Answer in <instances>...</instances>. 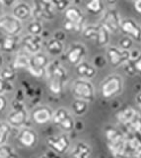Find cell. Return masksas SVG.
<instances>
[{
    "instance_id": "obj_20",
    "label": "cell",
    "mask_w": 141,
    "mask_h": 158,
    "mask_svg": "<svg viewBox=\"0 0 141 158\" xmlns=\"http://www.w3.org/2000/svg\"><path fill=\"white\" fill-rule=\"evenodd\" d=\"M20 41V36H4L0 39V49L7 53L18 52L21 48Z\"/></svg>"
},
{
    "instance_id": "obj_11",
    "label": "cell",
    "mask_w": 141,
    "mask_h": 158,
    "mask_svg": "<svg viewBox=\"0 0 141 158\" xmlns=\"http://www.w3.org/2000/svg\"><path fill=\"white\" fill-rule=\"evenodd\" d=\"M119 32L123 33L125 37L130 38L132 41L136 43H141V27L133 19H121Z\"/></svg>"
},
{
    "instance_id": "obj_36",
    "label": "cell",
    "mask_w": 141,
    "mask_h": 158,
    "mask_svg": "<svg viewBox=\"0 0 141 158\" xmlns=\"http://www.w3.org/2000/svg\"><path fill=\"white\" fill-rule=\"evenodd\" d=\"M13 84L11 82H7L0 77V95H4L5 93L13 91Z\"/></svg>"
},
{
    "instance_id": "obj_4",
    "label": "cell",
    "mask_w": 141,
    "mask_h": 158,
    "mask_svg": "<svg viewBox=\"0 0 141 158\" xmlns=\"http://www.w3.org/2000/svg\"><path fill=\"white\" fill-rule=\"evenodd\" d=\"M33 18L38 21L46 20L51 21L54 19L56 15V10L52 2L46 1V0H33Z\"/></svg>"
},
{
    "instance_id": "obj_9",
    "label": "cell",
    "mask_w": 141,
    "mask_h": 158,
    "mask_svg": "<svg viewBox=\"0 0 141 158\" xmlns=\"http://www.w3.org/2000/svg\"><path fill=\"white\" fill-rule=\"evenodd\" d=\"M53 123L58 127H60L62 131L69 132L73 131L74 128V118L70 114V112L66 110L65 108H59L55 112H53L52 120Z\"/></svg>"
},
{
    "instance_id": "obj_39",
    "label": "cell",
    "mask_w": 141,
    "mask_h": 158,
    "mask_svg": "<svg viewBox=\"0 0 141 158\" xmlns=\"http://www.w3.org/2000/svg\"><path fill=\"white\" fill-rule=\"evenodd\" d=\"M7 105H8V101L5 95H0V112L5 111Z\"/></svg>"
},
{
    "instance_id": "obj_42",
    "label": "cell",
    "mask_w": 141,
    "mask_h": 158,
    "mask_svg": "<svg viewBox=\"0 0 141 158\" xmlns=\"http://www.w3.org/2000/svg\"><path fill=\"white\" fill-rule=\"evenodd\" d=\"M2 3V5H4V6L6 7H12L14 4H15L18 0H0Z\"/></svg>"
},
{
    "instance_id": "obj_13",
    "label": "cell",
    "mask_w": 141,
    "mask_h": 158,
    "mask_svg": "<svg viewBox=\"0 0 141 158\" xmlns=\"http://www.w3.org/2000/svg\"><path fill=\"white\" fill-rule=\"evenodd\" d=\"M87 48L83 44L81 43H73L68 48L65 52V58L71 65L76 66L81 61H83L86 56Z\"/></svg>"
},
{
    "instance_id": "obj_37",
    "label": "cell",
    "mask_w": 141,
    "mask_h": 158,
    "mask_svg": "<svg viewBox=\"0 0 141 158\" xmlns=\"http://www.w3.org/2000/svg\"><path fill=\"white\" fill-rule=\"evenodd\" d=\"M133 41L128 37H124L121 40H119V48L126 51H130V48H132Z\"/></svg>"
},
{
    "instance_id": "obj_17",
    "label": "cell",
    "mask_w": 141,
    "mask_h": 158,
    "mask_svg": "<svg viewBox=\"0 0 141 158\" xmlns=\"http://www.w3.org/2000/svg\"><path fill=\"white\" fill-rule=\"evenodd\" d=\"M32 118L38 125H46L52 120L53 111L48 106H38L32 111Z\"/></svg>"
},
{
    "instance_id": "obj_10",
    "label": "cell",
    "mask_w": 141,
    "mask_h": 158,
    "mask_svg": "<svg viewBox=\"0 0 141 158\" xmlns=\"http://www.w3.org/2000/svg\"><path fill=\"white\" fill-rule=\"evenodd\" d=\"M120 22H121V18L119 12L115 8H110L104 11L103 18L101 20V24L111 34H115V35L119 33Z\"/></svg>"
},
{
    "instance_id": "obj_31",
    "label": "cell",
    "mask_w": 141,
    "mask_h": 158,
    "mask_svg": "<svg viewBox=\"0 0 141 158\" xmlns=\"http://www.w3.org/2000/svg\"><path fill=\"white\" fill-rule=\"evenodd\" d=\"M82 36L86 40L95 42L97 37V25H89L86 26L82 30Z\"/></svg>"
},
{
    "instance_id": "obj_26",
    "label": "cell",
    "mask_w": 141,
    "mask_h": 158,
    "mask_svg": "<svg viewBox=\"0 0 141 158\" xmlns=\"http://www.w3.org/2000/svg\"><path fill=\"white\" fill-rule=\"evenodd\" d=\"M86 10L92 15H99L105 11L103 0H88L85 5Z\"/></svg>"
},
{
    "instance_id": "obj_14",
    "label": "cell",
    "mask_w": 141,
    "mask_h": 158,
    "mask_svg": "<svg viewBox=\"0 0 141 158\" xmlns=\"http://www.w3.org/2000/svg\"><path fill=\"white\" fill-rule=\"evenodd\" d=\"M47 145L51 151L58 155H62L68 151L70 147V139L66 135H60L58 136H50L46 139Z\"/></svg>"
},
{
    "instance_id": "obj_15",
    "label": "cell",
    "mask_w": 141,
    "mask_h": 158,
    "mask_svg": "<svg viewBox=\"0 0 141 158\" xmlns=\"http://www.w3.org/2000/svg\"><path fill=\"white\" fill-rule=\"evenodd\" d=\"M64 15L65 20H68L74 24L75 32H82V30L85 27V16L78 7L75 5H70L64 11Z\"/></svg>"
},
{
    "instance_id": "obj_32",
    "label": "cell",
    "mask_w": 141,
    "mask_h": 158,
    "mask_svg": "<svg viewBox=\"0 0 141 158\" xmlns=\"http://www.w3.org/2000/svg\"><path fill=\"white\" fill-rule=\"evenodd\" d=\"M0 158H17L16 150L6 143L0 145Z\"/></svg>"
},
{
    "instance_id": "obj_41",
    "label": "cell",
    "mask_w": 141,
    "mask_h": 158,
    "mask_svg": "<svg viewBox=\"0 0 141 158\" xmlns=\"http://www.w3.org/2000/svg\"><path fill=\"white\" fill-rule=\"evenodd\" d=\"M133 7L136 12L141 14V0H133Z\"/></svg>"
},
{
    "instance_id": "obj_19",
    "label": "cell",
    "mask_w": 141,
    "mask_h": 158,
    "mask_svg": "<svg viewBox=\"0 0 141 158\" xmlns=\"http://www.w3.org/2000/svg\"><path fill=\"white\" fill-rule=\"evenodd\" d=\"M107 138H108L110 148H113V152H121V149H124V138L121 135V133L119 132V131L111 127L106 132Z\"/></svg>"
},
{
    "instance_id": "obj_45",
    "label": "cell",
    "mask_w": 141,
    "mask_h": 158,
    "mask_svg": "<svg viewBox=\"0 0 141 158\" xmlns=\"http://www.w3.org/2000/svg\"><path fill=\"white\" fill-rule=\"evenodd\" d=\"M2 64H3V57H2V54L0 53V68L2 67Z\"/></svg>"
},
{
    "instance_id": "obj_22",
    "label": "cell",
    "mask_w": 141,
    "mask_h": 158,
    "mask_svg": "<svg viewBox=\"0 0 141 158\" xmlns=\"http://www.w3.org/2000/svg\"><path fill=\"white\" fill-rule=\"evenodd\" d=\"M46 54L50 56H59L64 52V44L61 41L52 38L48 40L46 44Z\"/></svg>"
},
{
    "instance_id": "obj_30",
    "label": "cell",
    "mask_w": 141,
    "mask_h": 158,
    "mask_svg": "<svg viewBox=\"0 0 141 158\" xmlns=\"http://www.w3.org/2000/svg\"><path fill=\"white\" fill-rule=\"evenodd\" d=\"M12 127L7 122L0 123V145L5 144L8 141V138L11 135Z\"/></svg>"
},
{
    "instance_id": "obj_46",
    "label": "cell",
    "mask_w": 141,
    "mask_h": 158,
    "mask_svg": "<svg viewBox=\"0 0 141 158\" xmlns=\"http://www.w3.org/2000/svg\"><path fill=\"white\" fill-rule=\"evenodd\" d=\"M70 3H78L80 0H69Z\"/></svg>"
},
{
    "instance_id": "obj_38",
    "label": "cell",
    "mask_w": 141,
    "mask_h": 158,
    "mask_svg": "<svg viewBox=\"0 0 141 158\" xmlns=\"http://www.w3.org/2000/svg\"><path fill=\"white\" fill-rule=\"evenodd\" d=\"M63 29H64L65 32H75V26L73 23H71L70 21H68V20H64L63 21Z\"/></svg>"
},
{
    "instance_id": "obj_23",
    "label": "cell",
    "mask_w": 141,
    "mask_h": 158,
    "mask_svg": "<svg viewBox=\"0 0 141 158\" xmlns=\"http://www.w3.org/2000/svg\"><path fill=\"white\" fill-rule=\"evenodd\" d=\"M110 40L111 33L102 24L97 25V37L95 41L96 44H98L101 48L107 47L110 43Z\"/></svg>"
},
{
    "instance_id": "obj_5",
    "label": "cell",
    "mask_w": 141,
    "mask_h": 158,
    "mask_svg": "<svg viewBox=\"0 0 141 158\" xmlns=\"http://www.w3.org/2000/svg\"><path fill=\"white\" fill-rule=\"evenodd\" d=\"M50 60L46 53L40 52L30 56L29 58V65L27 70L31 73V75L35 77H42L46 75V70Z\"/></svg>"
},
{
    "instance_id": "obj_43",
    "label": "cell",
    "mask_w": 141,
    "mask_h": 158,
    "mask_svg": "<svg viewBox=\"0 0 141 158\" xmlns=\"http://www.w3.org/2000/svg\"><path fill=\"white\" fill-rule=\"evenodd\" d=\"M105 1L108 3L109 5H111V6H115V5L116 4V2H118L119 0H105Z\"/></svg>"
},
{
    "instance_id": "obj_16",
    "label": "cell",
    "mask_w": 141,
    "mask_h": 158,
    "mask_svg": "<svg viewBox=\"0 0 141 158\" xmlns=\"http://www.w3.org/2000/svg\"><path fill=\"white\" fill-rule=\"evenodd\" d=\"M38 135L35 130H33L31 127H21L20 131H19L17 135L18 142L24 147L31 148L33 146H35L38 142Z\"/></svg>"
},
{
    "instance_id": "obj_18",
    "label": "cell",
    "mask_w": 141,
    "mask_h": 158,
    "mask_svg": "<svg viewBox=\"0 0 141 158\" xmlns=\"http://www.w3.org/2000/svg\"><path fill=\"white\" fill-rule=\"evenodd\" d=\"M21 22L27 21L33 17L32 6L25 1H17L12 6V14Z\"/></svg>"
},
{
    "instance_id": "obj_2",
    "label": "cell",
    "mask_w": 141,
    "mask_h": 158,
    "mask_svg": "<svg viewBox=\"0 0 141 158\" xmlns=\"http://www.w3.org/2000/svg\"><path fill=\"white\" fill-rule=\"evenodd\" d=\"M123 77L118 74H111V75L105 78L101 84V95L105 99H111L123 91Z\"/></svg>"
},
{
    "instance_id": "obj_40",
    "label": "cell",
    "mask_w": 141,
    "mask_h": 158,
    "mask_svg": "<svg viewBox=\"0 0 141 158\" xmlns=\"http://www.w3.org/2000/svg\"><path fill=\"white\" fill-rule=\"evenodd\" d=\"M53 38L58 40V41L63 42L65 40V38H66L65 32H63V31H55L54 34H53Z\"/></svg>"
},
{
    "instance_id": "obj_25",
    "label": "cell",
    "mask_w": 141,
    "mask_h": 158,
    "mask_svg": "<svg viewBox=\"0 0 141 158\" xmlns=\"http://www.w3.org/2000/svg\"><path fill=\"white\" fill-rule=\"evenodd\" d=\"M91 153L90 146L85 142H79L75 145L74 149L72 150L70 157L71 158H89Z\"/></svg>"
},
{
    "instance_id": "obj_33",
    "label": "cell",
    "mask_w": 141,
    "mask_h": 158,
    "mask_svg": "<svg viewBox=\"0 0 141 158\" xmlns=\"http://www.w3.org/2000/svg\"><path fill=\"white\" fill-rule=\"evenodd\" d=\"M134 116H135V112H134V110H133V109H131L130 107H128V108H126L125 110L121 111V112L119 113V120L120 122H123V123H128V122H130L131 120H132Z\"/></svg>"
},
{
    "instance_id": "obj_1",
    "label": "cell",
    "mask_w": 141,
    "mask_h": 158,
    "mask_svg": "<svg viewBox=\"0 0 141 158\" xmlns=\"http://www.w3.org/2000/svg\"><path fill=\"white\" fill-rule=\"evenodd\" d=\"M46 76L50 91L54 95L61 94L67 81V71L59 60L50 62L46 70Z\"/></svg>"
},
{
    "instance_id": "obj_3",
    "label": "cell",
    "mask_w": 141,
    "mask_h": 158,
    "mask_svg": "<svg viewBox=\"0 0 141 158\" xmlns=\"http://www.w3.org/2000/svg\"><path fill=\"white\" fill-rule=\"evenodd\" d=\"M13 110L8 114L7 123L13 127H24L29 120L28 112L23 101L14 100L12 103Z\"/></svg>"
},
{
    "instance_id": "obj_35",
    "label": "cell",
    "mask_w": 141,
    "mask_h": 158,
    "mask_svg": "<svg viewBox=\"0 0 141 158\" xmlns=\"http://www.w3.org/2000/svg\"><path fill=\"white\" fill-rule=\"evenodd\" d=\"M52 4L54 5L56 12H64L70 6V1L69 0H54L52 1Z\"/></svg>"
},
{
    "instance_id": "obj_48",
    "label": "cell",
    "mask_w": 141,
    "mask_h": 158,
    "mask_svg": "<svg viewBox=\"0 0 141 158\" xmlns=\"http://www.w3.org/2000/svg\"><path fill=\"white\" fill-rule=\"evenodd\" d=\"M40 158H47V156H46V155H42V156H41Z\"/></svg>"
},
{
    "instance_id": "obj_12",
    "label": "cell",
    "mask_w": 141,
    "mask_h": 158,
    "mask_svg": "<svg viewBox=\"0 0 141 158\" xmlns=\"http://www.w3.org/2000/svg\"><path fill=\"white\" fill-rule=\"evenodd\" d=\"M21 48L24 52L31 54L42 52V36H36V35L27 34L21 37Z\"/></svg>"
},
{
    "instance_id": "obj_24",
    "label": "cell",
    "mask_w": 141,
    "mask_h": 158,
    "mask_svg": "<svg viewBox=\"0 0 141 158\" xmlns=\"http://www.w3.org/2000/svg\"><path fill=\"white\" fill-rule=\"evenodd\" d=\"M29 58H30V54L29 53H27L24 51H18L13 58L11 66L14 69H20V68L27 69L29 65Z\"/></svg>"
},
{
    "instance_id": "obj_27",
    "label": "cell",
    "mask_w": 141,
    "mask_h": 158,
    "mask_svg": "<svg viewBox=\"0 0 141 158\" xmlns=\"http://www.w3.org/2000/svg\"><path fill=\"white\" fill-rule=\"evenodd\" d=\"M88 103L87 101L81 100V99H76L72 102L71 108L75 116H83L88 110Z\"/></svg>"
},
{
    "instance_id": "obj_8",
    "label": "cell",
    "mask_w": 141,
    "mask_h": 158,
    "mask_svg": "<svg viewBox=\"0 0 141 158\" xmlns=\"http://www.w3.org/2000/svg\"><path fill=\"white\" fill-rule=\"evenodd\" d=\"M132 57L130 51L123 49L119 47H109L106 52V58L111 67H119L123 65Z\"/></svg>"
},
{
    "instance_id": "obj_47",
    "label": "cell",
    "mask_w": 141,
    "mask_h": 158,
    "mask_svg": "<svg viewBox=\"0 0 141 158\" xmlns=\"http://www.w3.org/2000/svg\"><path fill=\"white\" fill-rule=\"evenodd\" d=\"M2 6H3V5H2L1 1H0V11H1V9H2Z\"/></svg>"
},
{
    "instance_id": "obj_7",
    "label": "cell",
    "mask_w": 141,
    "mask_h": 158,
    "mask_svg": "<svg viewBox=\"0 0 141 158\" xmlns=\"http://www.w3.org/2000/svg\"><path fill=\"white\" fill-rule=\"evenodd\" d=\"M23 31V22L13 15L4 14L0 16V32L5 36H20Z\"/></svg>"
},
{
    "instance_id": "obj_34",
    "label": "cell",
    "mask_w": 141,
    "mask_h": 158,
    "mask_svg": "<svg viewBox=\"0 0 141 158\" xmlns=\"http://www.w3.org/2000/svg\"><path fill=\"white\" fill-rule=\"evenodd\" d=\"M129 63L132 67L134 74H140L141 75V53H139L135 57H131L129 59Z\"/></svg>"
},
{
    "instance_id": "obj_6",
    "label": "cell",
    "mask_w": 141,
    "mask_h": 158,
    "mask_svg": "<svg viewBox=\"0 0 141 158\" xmlns=\"http://www.w3.org/2000/svg\"><path fill=\"white\" fill-rule=\"evenodd\" d=\"M72 93L76 99H81L87 102H92L95 98V88L90 80L76 79L72 83Z\"/></svg>"
},
{
    "instance_id": "obj_44",
    "label": "cell",
    "mask_w": 141,
    "mask_h": 158,
    "mask_svg": "<svg viewBox=\"0 0 141 158\" xmlns=\"http://www.w3.org/2000/svg\"><path fill=\"white\" fill-rule=\"evenodd\" d=\"M136 99H137V103L139 104V106L141 107V94H139V95L137 96V98H136Z\"/></svg>"
},
{
    "instance_id": "obj_49",
    "label": "cell",
    "mask_w": 141,
    "mask_h": 158,
    "mask_svg": "<svg viewBox=\"0 0 141 158\" xmlns=\"http://www.w3.org/2000/svg\"><path fill=\"white\" fill-rule=\"evenodd\" d=\"M46 1H50V2H52V1H54V0H46Z\"/></svg>"
},
{
    "instance_id": "obj_28",
    "label": "cell",
    "mask_w": 141,
    "mask_h": 158,
    "mask_svg": "<svg viewBox=\"0 0 141 158\" xmlns=\"http://www.w3.org/2000/svg\"><path fill=\"white\" fill-rule=\"evenodd\" d=\"M0 77L7 82H13L16 79V69L11 65H7L0 68Z\"/></svg>"
},
{
    "instance_id": "obj_21",
    "label": "cell",
    "mask_w": 141,
    "mask_h": 158,
    "mask_svg": "<svg viewBox=\"0 0 141 158\" xmlns=\"http://www.w3.org/2000/svg\"><path fill=\"white\" fill-rule=\"evenodd\" d=\"M76 73L79 78L86 79V80H91L93 79L97 74V68L93 64L86 61H81L79 64L76 65Z\"/></svg>"
},
{
    "instance_id": "obj_29",
    "label": "cell",
    "mask_w": 141,
    "mask_h": 158,
    "mask_svg": "<svg viewBox=\"0 0 141 158\" xmlns=\"http://www.w3.org/2000/svg\"><path fill=\"white\" fill-rule=\"evenodd\" d=\"M43 31L42 27V21H38V20L34 19L33 21H31L28 24L27 26V32L28 34L31 35H36V36H42Z\"/></svg>"
}]
</instances>
